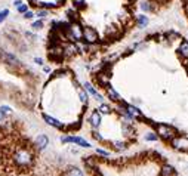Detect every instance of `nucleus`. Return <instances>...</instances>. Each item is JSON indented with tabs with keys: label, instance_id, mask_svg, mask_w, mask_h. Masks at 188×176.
<instances>
[{
	"label": "nucleus",
	"instance_id": "6e6552de",
	"mask_svg": "<svg viewBox=\"0 0 188 176\" xmlns=\"http://www.w3.org/2000/svg\"><path fill=\"white\" fill-rule=\"evenodd\" d=\"M172 145L176 148V150H181V151H188V139L181 136V138H175L172 141Z\"/></svg>",
	"mask_w": 188,
	"mask_h": 176
},
{
	"label": "nucleus",
	"instance_id": "7c9ffc66",
	"mask_svg": "<svg viewBox=\"0 0 188 176\" xmlns=\"http://www.w3.org/2000/svg\"><path fill=\"white\" fill-rule=\"evenodd\" d=\"M74 2V5H77V6H83L85 5V0H73Z\"/></svg>",
	"mask_w": 188,
	"mask_h": 176
},
{
	"label": "nucleus",
	"instance_id": "9b49d317",
	"mask_svg": "<svg viewBox=\"0 0 188 176\" xmlns=\"http://www.w3.org/2000/svg\"><path fill=\"white\" fill-rule=\"evenodd\" d=\"M89 121H90V126H92L94 129H98V127L101 126V113H99V111H94L92 116H90V118H89Z\"/></svg>",
	"mask_w": 188,
	"mask_h": 176
},
{
	"label": "nucleus",
	"instance_id": "7ed1b4c3",
	"mask_svg": "<svg viewBox=\"0 0 188 176\" xmlns=\"http://www.w3.org/2000/svg\"><path fill=\"white\" fill-rule=\"evenodd\" d=\"M0 61L5 62V64H9V65H18V62H19L15 55H12V53H9L3 49H0Z\"/></svg>",
	"mask_w": 188,
	"mask_h": 176
},
{
	"label": "nucleus",
	"instance_id": "bb28decb",
	"mask_svg": "<svg viewBox=\"0 0 188 176\" xmlns=\"http://www.w3.org/2000/svg\"><path fill=\"white\" fill-rule=\"evenodd\" d=\"M34 30H40L43 27V21H36V22H33V25H31Z\"/></svg>",
	"mask_w": 188,
	"mask_h": 176
},
{
	"label": "nucleus",
	"instance_id": "4be33fe9",
	"mask_svg": "<svg viewBox=\"0 0 188 176\" xmlns=\"http://www.w3.org/2000/svg\"><path fill=\"white\" fill-rule=\"evenodd\" d=\"M114 148H116V150H119V151H123V150H126V143L116 141V142H114Z\"/></svg>",
	"mask_w": 188,
	"mask_h": 176
},
{
	"label": "nucleus",
	"instance_id": "1a4fd4ad",
	"mask_svg": "<svg viewBox=\"0 0 188 176\" xmlns=\"http://www.w3.org/2000/svg\"><path fill=\"white\" fill-rule=\"evenodd\" d=\"M123 107L126 109V113L129 114V117L130 118H138V117H142V114H141V111L136 108V107H132V105H126V104H123Z\"/></svg>",
	"mask_w": 188,
	"mask_h": 176
},
{
	"label": "nucleus",
	"instance_id": "6ab92c4d",
	"mask_svg": "<svg viewBox=\"0 0 188 176\" xmlns=\"http://www.w3.org/2000/svg\"><path fill=\"white\" fill-rule=\"evenodd\" d=\"M148 24V18L145 17V15H141V17L138 18V25L142 28V27H145V25Z\"/></svg>",
	"mask_w": 188,
	"mask_h": 176
},
{
	"label": "nucleus",
	"instance_id": "72a5a7b5",
	"mask_svg": "<svg viewBox=\"0 0 188 176\" xmlns=\"http://www.w3.org/2000/svg\"><path fill=\"white\" fill-rule=\"evenodd\" d=\"M21 3H22V2H21V0H17V2H15V6H19V5H21Z\"/></svg>",
	"mask_w": 188,
	"mask_h": 176
},
{
	"label": "nucleus",
	"instance_id": "2eb2a0df",
	"mask_svg": "<svg viewBox=\"0 0 188 176\" xmlns=\"http://www.w3.org/2000/svg\"><path fill=\"white\" fill-rule=\"evenodd\" d=\"M64 176H85V175H83V172H82L80 169L71 167V169H68V170L65 172V175Z\"/></svg>",
	"mask_w": 188,
	"mask_h": 176
},
{
	"label": "nucleus",
	"instance_id": "393cba45",
	"mask_svg": "<svg viewBox=\"0 0 188 176\" xmlns=\"http://www.w3.org/2000/svg\"><path fill=\"white\" fill-rule=\"evenodd\" d=\"M17 9H18V12H19V13H25L27 10H28L27 5H24V3H21L19 6H17Z\"/></svg>",
	"mask_w": 188,
	"mask_h": 176
},
{
	"label": "nucleus",
	"instance_id": "c85d7f7f",
	"mask_svg": "<svg viewBox=\"0 0 188 176\" xmlns=\"http://www.w3.org/2000/svg\"><path fill=\"white\" fill-rule=\"evenodd\" d=\"M92 136H94V138L96 139V141H102V136H101V135L98 133V132H92Z\"/></svg>",
	"mask_w": 188,
	"mask_h": 176
},
{
	"label": "nucleus",
	"instance_id": "dca6fc26",
	"mask_svg": "<svg viewBox=\"0 0 188 176\" xmlns=\"http://www.w3.org/2000/svg\"><path fill=\"white\" fill-rule=\"evenodd\" d=\"M162 176H175V170L172 166H164L162 169Z\"/></svg>",
	"mask_w": 188,
	"mask_h": 176
},
{
	"label": "nucleus",
	"instance_id": "f704fd0d",
	"mask_svg": "<svg viewBox=\"0 0 188 176\" xmlns=\"http://www.w3.org/2000/svg\"><path fill=\"white\" fill-rule=\"evenodd\" d=\"M184 2H188V0H184Z\"/></svg>",
	"mask_w": 188,
	"mask_h": 176
},
{
	"label": "nucleus",
	"instance_id": "423d86ee",
	"mask_svg": "<svg viewBox=\"0 0 188 176\" xmlns=\"http://www.w3.org/2000/svg\"><path fill=\"white\" fill-rule=\"evenodd\" d=\"M157 133L160 135L163 139H172V136H173V129L169 127V126H166V124H159L157 126Z\"/></svg>",
	"mask_w": 188,
	"mask_h": 176
},
{
	"label": "nucleus",
	"instance_id": "a878e982",
	"mask_svg": "<svg viewBox=\"0 0 188 176\" xmlns=\"http://www.w3.org/2000/svg\"><path fill=\"white\" fill-rule=\"evenodd\" d=\"M96 154H99V155H102V157H110V152L102 150V148H98V150H96Z\"/></svg>",
	"mask_w": 188,
	"mask_h": 176
},
{
	"label": "nucleus",
	"instance_id": "f8f14e48",
	"mask_svg": "<svg viewBox=\"0 0 188 176\" xmlns=\"http://www.w3.org/2000/svg\"><path fill=\"white\" fill-rule=\"evenodd\" d=\"M62 53H64V50H62V48H59V46H52L51 50H49V56H51L52 59L62 56Z\"/></svg>",
	"mask_w": 188,
	"mask_h": 176
},
{
	"label": "nucleus",
	"instance_id": "f257e3e1",
	"mask_svg": "<svg viewBox=\"0 0 188 176\" xmlns=\"http://www.w3.org/2000/svg\"><path fill=\"white\" fill-rule=\"evenodd\" d=\"M12 160L21 169H28L34 163V154L27 148H17L15 152L12 154Z\"/></svg>",
	"mask_w": 188,
	"mask_h": 176
},
{
	"label": "nucleus",
	"instance_id": "39448f33",
	"mask_svg": "<svg viewBox=\"0 0 188 176\" xmlns=\"http://www.w3.org/2000/svg\"><path fill=\"white\" fill-rule=\"evenodd\" d=\"M68 36H70V40H80V39L83 37V28L77 24V22L73 24L70 27Z\"/></svg>",
	"mask_w": 188,
	"mask_h": 176
},
{
	"label": "nucleus",
	"instance_id": "5701e85b",
	"mask_svg": "<svg viewBox=\"0 0 188 176\" xmlns=\"http://www.w3.org/2000/svg\"><path fill=\"white\" fill-rule=\"evenodd\" d=\"M145 139H147V141H157V133H153V132H150V133L145 135Z\"/></svg>",
	"mask_w": 188,
	"mask_h": 176
},
{
	"label": "nucleus",
	"instance_id": "f03ea898",
	"mask_svg": "<svg viewBox=\"0 0 188 176\" xmlns=\"http://www.w3.org/2000/svg\"><path fill=\"white\" fill-rule=\"evenodd\" d=\"M61 142L62 143H76L82 148H90L92 145L87 142L86 139H83L82 136H62L61 138Z\"/></svg>",
	"mask_w": 188,
	"mask_h": 176
},
{
	"label": "nucleus",
	"instance_id": "a211bd4d",
	"mask_svg": "<svg viewBox=\"0 0 188 176\" xmlns=\"http://www.w3.org/2000/svg\"><path fill=\"white\" fill-rule=\"evenodd\" d=\"M179 52H181V55H184V56H187V58H188V43L187 42L181 43Z\"/></svg>",
	"mask_w": 188,
	"mask_h": 176
},
{
	"label": "nucleus",
	"instance_id": "aec40b11",
	"mask_svg": "<svg viewBox=\"0 0 188 176\" xmlns=\"http://www.w3.org/2000/svg\"><path fill=\"white\" fill-rule=\"evenodd\" d=\"M79 96H80V101L83 104H87V93L83 90V89H79Z\"/></svg>",
	"mask_w": 188,
	"mask_h": 176
},
{
	"label": "nucleus",
	"instance_id": "c756f323",
	"mask_svg": "<svg viewBox=\"0 0 188 176\" xmlns=\"http://www.w3.org/2000/svg\"><path fill=\"white\" fill-rule=\"evenodd\" d=\"M48 15V10L44 9V10H39V13H37V17H40V18H43V17H46Z\"/></svg>",
	"mask_w": 188,
	"mask_h": 176
},
{
	"label": "nucleus",
	"instance_id": "cd10ccee",
	"mask_svg": "<svg viewBox=\"0 0 188 176\" xmlns=\"http://www.w3.org/2000/svg\"><path fill=\"white\" fill-rule=\"evenodd\" d=\"M33 17H34V13H33L31 10H27L25 13H24V18H25V19H31Z\"/></svg>",
	"mask_w": 188,
	"mask_h": 176
},
{
	"label": "nucleus",
	"instance_id": "20e7f679",
	"mask_svg": "<svg viewBox=\"0 0 188 176\" xmlns=\"http://www.w3.org/2000/svg\"><path fill=\"white\" fill-rule=\"evenodd\" d=\"M82 39H85L86 43H95V42H98V33L95 31L92 27H85L83 28V37Z\"/></svg>",
	"mask_w": 188,
	"mask_h": 176
},
{
	"label": "nucleus",
	"instance_id": "473e14b6",
	"mask_svg": "<svg viewBox=\"0 0 188 176\" xmlns=\"http://www.w3.org/2000/svg\"><path fill=\"white\" fill-rule=\"evenodd\" d=\"M34 62H36V64H39V65H42V64H43V61L40 58H34Z\"/></svg>",
	"mask_w": 188,
	"mask_h": 176
},
{
	"label": "nucleus",
	"instance_id": "f3484780",
	"mask_svg": "<svg viewBox=\"0 0 188 176\" xmlns=\"http://www.w3.org/2000/svg\"><path fill=\"white\" fill-rule=\"evenodd\" d=\"M107 93H108V96H110V99L113 101H120V96H119V93L116 92L113 87H107Z\"/></svg>",
	"mask_w": 188,
	"mask_h": 176
},
{
	"label": "nucleus",
	"instance_id": "0eeeda50",
	"mask_svg": "<svg viewBox=\"0 0 188 176\" xmlns=\"http://www.w3.org/2000/svg\"><path fill=\"white\" fill-rule=\"evenodd\" d=\"M49 145V138L46 136V135H39L37 138H36V141H34V147L37 148L39 151H43L46 147Z\"/></svg>",
	"mask_w": 188,
	"mask_h": 176
},
{
	"label": "nucleus",
	"instance_id": "412c9836",
	"mask_svg": "<svg viewBox=\"0 0 188 176\" xmlns=\"http://www.w3.org/2000/svg\"><path fill=\"white\" fill-rule=\"evenodd\" d=\"M99 113H102V114H110V113H111V108H110L108 105H105V104H101Z\"/></svg>",
	"mask_w": 188,
	"mask_h": 176
},
{
	"label": "nucleus",
	"instance_id": "9d476101",
	"mask_svg": "<svg viewBox=\"0 0 188 176\" xmlns=\"http://www.w3.org/2000/svg\"><path fill=\"white\" fill-rule=\"evenodd\" d=\"M43 120H44L49 126H52V127H56V129H62V127H64V124L61 123L59 120L51 117V116H48V114H43Z\"/></svg>",
	"mask_w": 188,
	"mask_h": 176
},
{
	"label": "nucleus",
	"instance_id": "b1692460",
	"mask_svg": "<svg viewBox=\"0 0 188 176\" xmlns=\"http://www.w3.org/2000/svg\"><path fill=\"white\" fill-rule=\"evenodd\" d=\"M9 15V10L8 9H5V10H0V22H3L5 19H6V17Z\"/></svg>",
	"mask_w": 188,
	"mask_h": 176
},
{
	"label": "nucleus",
	"instance_id": "2f4dec72",
	"mask_svg": "<svg viewBox=\"0 0 188 176\" xmlns=\"http://www.w3.org/2000/svg\"><path fill=\"white\" fill-rule=\"evenodd\" d=\"M141 8L144 9V10H150V5H148V3H142V5H141Z\"/></svg>",
	"mask_w": 188,
	"mask_h": 176
},
{
	"label": "nucleus",
	"instance_id": "4468645a",
	"mask_svg": "<svg viewBox=\"0 0 188 176\" xmlns=\"http://www.w3.org/2000/svg\"><path fill=\"white\" fill-rule=\"evenodd\" d=\"M9 114H10V107H6V105L0 107V121H5Z\"/></svg>",
	"mask_w": 188,
	"mask_h": 176
},
{
	"label": "nucleus",
	"instance_id": "ddd939ff",
	"mask_svg": "<svg viewBox=\"0 0 188 176\" xmlns=\"http://www.w3.org/2000/svg\"><path fill=\"white\" fill-rule=\"evenodd\" d=\"M85 89H86V90H87V92H89V93H90V95H94V96H95V99H96V101H99V102H102V96H101L99 93H98V92H96V90H95V87H94V86H92V84L86 83V84H85Z\"/></svg>",
	"mask_w": 188,
	"mask_h": 176
}]
</instances>
